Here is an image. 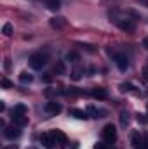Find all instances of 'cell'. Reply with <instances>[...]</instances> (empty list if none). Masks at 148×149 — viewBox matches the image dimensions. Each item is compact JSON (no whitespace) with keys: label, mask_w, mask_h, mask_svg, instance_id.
Instances as JSON below:
<instances>
[{"label":"cell","mask_w":148,"mask_h":149,"mask_svg":"<svg viewBox=\"0 0 148 149\" xmlns=\"http://www.w3.org/2000/svg\"><path fill=\"white\" fill-rule=\"evenodd\" d=\"M19 81L21 83H32L33 81V76L28 73V71H23V73L19 74Z\"/></svg>","instance_id":"cell-18"},{"label":"cell","mask_w":148,"mask_h":149,"mask_svg":"<svg viewBox=\"0 0 148 149\" xmlns=\"http://www.w3.org/2000/svg\"><path fill=\"white\" fill-rule=\"evenodd\" d=\"M51 26H52V28H56V30H61V28H65V26H66V19H65V17H61V16L52 17V19H51Z\"/></svg>","instance_id":"cell-13"},{"label":"cell","mask_w":148,"mask_h":149,"mask_svg":"<svg viewBox=\"0 0 148 149\" xmlns=\"http://www.w3.org/2000/svg\"><path fill=\"white\" fill-rule=\"evenodd\" d=\"M85 111H87V114H89L91 118H103V116L106 114V111L98 109V108H96V106H92V104H91V106H87V109H85Z\"/></svg>","instance_id":"cell-10"},{"label":"cell","mask_w":148,"mask_h":149,"mask_svg":"<svg viewBox=\"0 0 148 149\" xmlns=\"http://www.w3.org/2000/svg\"><path fill=\"white\" fill-rule=\"evenodd\" d=\"M91 95L94 97V99H98V101H106L108 99V92L105 90V88H92L91 90Z\"/></svg>","instance_id":"cell-8"},{"label":"cell","mask_w":148,"mask_h":149,"mask_svg":"<svg viewBox=\"0 0 148 149\" xmlns=\"http://www.w3.org/2000/svg\"><path fill=\"white\" fill-rule=\"evenodd\" d=\"M2 87H4V88H12V83H11L7 78H4V80H2Z\"/></svg>","instance_id":"cell-24"},{"label":"cell","mask_w":148,"mask_h":149,"mask_svg":"<svg viewBox=\"0 0 148 149\" xmlns=\"http://www.w3.org/2000/svg\"><path fill=\"white\" fill-rule=\"evenodd\" d=\"M28 121H30V120H28V116H26V114H12V123H14V125H18V127H21V128H23V127H26V125H28Z\"/></svg>","instance_id":"cell-9"},{"label":"cell","mask_w":148,"mask_h":149,"mask_svg":"<svg viewBox=\"0 0 148 149\" xmlns=\"http://www.w3.org/2000/svg\"><path fill=\"white\" fill-rule=\"evenodd\" d=\"M66 61H70V63H77V61H80V56H78L77 52H68V54H66Z\"/></svg>","instance_id":"cell-21"},{"label":"cell","mask_w":148,"mask_h":149,"mask_svg":"<svg viewBox=\"0 0 148 149\" xmlns=\"http://www.w3.org/2000/svg\"><path fill=\"white\" fill-rule=\"evenodd\" d=\"M113 61H115V64H117V68H118L120 71H125V70L129 68V57H127L125 54H122V52L113 54Z\"/></svg>","instance_id":"cell-4"},{"label":"cell","mask_w":148,"mask_h":149,"mask_svg":"<svg viewBox=\"0 0 148 149\" xmlns=\"http://www.w3.org/2000/svg\"><path fill=\"white\" fill-rule=\"evenodd\" d=\"M44 111L47 113L49 116H56V114L61 113V104L56 102V101H49V102L44 106Z\"/></svg>","instance_id":"cell-5"},{"label":"cell","mask_w":148,"mask_h":149,"mask_svg":"<svg viewBox=\"0 0 148 149\" xmlns=\"http://www.w3.org/2000/svg\"><path fill=\"white\" fill-rule=\"evenodd\" d=\"M54 73L56 74H66L65 61H56V64H54Z\"/></svg>","instance_id":"cell-14"},{"label":"cell","mask_w":148,"mask_h":149,"mask_svg":"<svg viewBox=\"0 0 148 149\" xmlns=\"http://www.w3.org/2000/svg\"><path fill=\"white\" fill-rule=\"evenodd\" d=\"M138 121H141V123H148V114H145V113H138Z\"/></svg>","instance_id":"cell-23"},{"label":"cell","mask_w":148,"mask_h":149,"mask_svg":"<svg viewBox=\"0 0 148 149\" xmlns=\"http://www.w3.org/2000/svg\"><path fill=\"white\" fill-rule=\"evenodd\" d=\"M45 2V5L51 9V10H58L59 7H61V0H44Z\"/></svg>","instance_id":"cell-16"},{"label":"cell","mask_w":148,"mask_h":149,"mask_svg":"<svg viewBox=\"0 0 148 149\" xmlns=\"http://www.w3.org/2000/svg\"><path fill=\"white\" fill-rule=\"evenodd\" d=\"M140 3H141V5H145V7H148V0H140Z\"/></svg>","instance_id":"cell-30"},{"label":"cell","mask_w":148,"mask_h":149,"mask_svg":"<svg viewBox=\"0 0 148 149\" xmlns=\"http://www.w3.org/2000/svg\"><path fill=\"white\" fill-rule=\"evenodd\" d=\"M2 149H18V144H9V146H4Z\"/></svg>","instance_id":"cell-28"},{"label":"cell","mask_w":148,"mask_h":149,"mask_svg":"<svg viewBox=\"0 0 148 149\" xmlns=\"http://www.w3.org/2000/svg\"><path fill=\"white\" fill-rule=\"evenodd\" d=\"M143 76H145V78L148 80V64L145 66V68H143Z\"/></svg>","instance_id":"cell-29"},{"label":"cell","mask_w":148,"mask_h":149,"mask_svg":"<svg viewBox=\"0 0 148 149\" xmlns=\"http://www.w3.org/2000/svg\"><path fill=\"white\" fill-rule=\"evenodd\" d=\"M141 45H143V49H145V50H148V37H145L143 40H141Z\"/></svg>","instance_id":"cell-26"},{"label":"cell","mask_w":148,"mask_h":149,"mask_svg":"<svg viewBox=\"0 0 148 149\" xmlns=\"http://www.w3.org/2000/svg\"><path fill=\"white\" fill-rule=\"evenodd\" d=\"M111 2H117V0H111Z\"/></svg>","instance_id":"cell-31"},{"label":"cell","mask_w":148,"mask_h":149,"mask_svg":"<svg viewBox=\"0 0 148 149\" xmlns=\"http://www.w3.org/2000/svg\"><path fill=\"white\" fill-rule=\"evenodd\" d=\"M108 17H110L111 23H113L117 28H120L122 31H125V33H134V31H136V21H134L132 17H129L127 12L110 10V12H108Z\"/></svg>","instance_id":"cell-1"},{"label":"cell","mask_w":148,"mask_h":149,"mask_svg":"<svg viewBox=\"0 0 148 149\" xmlns=\"http://www.w3.org/2000/svg\"><path fill=\"white\" fill-rule=\"evenodd\" d=\"M120 123H122L124 127L129 123V114H127V113H120Z\"/></svg>","instance_id":"cell-22"},{"label":"cell","mask_w":148,"mask_h":149,"mask_svg":"<svg viewBox=\"0 0 148 149\" xmlns=\"http://www.w3.org/2000/svg\"><path fill=\"white\" fill-rule=\"evenodd\" d=\"M51 80H52V76H51V73H45V74H44V81H45V83H49Z\"/></svg>","instance_id":"cell-27"},{"label":"cell","mask_w":148,"mask_h":149,"mask_svg":"<svg viewBox=\"0 0 148 149\" xmlns=\"http://www.w3.org/2000/svg\"><path fill=\"white\" fill-rule=\"evenodd\" d=\"M131 141H132V146L138 149L141 144H143V139H141V135H140V132H132V135H131Z\"/></svg>","instance_id":"cell-15"},{"label":"cell","mask_w":148,"mask_h":149,"mask_svg":"<svg viewBox=\"0 0 148 149\" xmlns=\"http://www.w3.org/2000/svg\"><path fill=\"white\" fill-rule=\"evenodd\" d=\"M40 144L44 146V148L51 149L54 144H56V141H54V137H52V134L49 132V134H42L40 135Z\"/></svg>","instance_id":"cell-7"},{"label":"cell","mask_w":148,"mask_h":149,"mask_svg":"<svg viewBox=\"0 0 148 149\" xmlns=\"http://www.w3.org/2000/svg\"><path fill=\"white\" fill-rule=\"evenodd\" d=\"M26 113H28V108L25 104H16L12 109V114H26Z\"/></svg>","instance_id":"cell-17"},{"label":"cell","mask_w":148,"mask_h":149,"mask_svg":"<svg viewBox=\"0 0 148 149\" xmlns=\"http://www.w3.org/2000/svg\"><path fill=\"white\" fill-rule=\"evenodd\" d=\"M4 135L7 137V139H18L19 135H21V127H18V125H11V127H5L4 128Z\"/></svg>","instance_id":"cell-6"},{"label":"cell","mask_w":148,"mask_h":149,"mask_svg":"<svg viewBox=\"0 0 148 149\" xmlns=\"http://www.w3.org/2000/svg\"><path fill=\"white\" fill-rule=\"evenodd\" d=\"M68 114L73 116V118H77V120H85V118H89L87 111H84V109H77V108H72V109L68 111Z\"/></svg>","instance_id":"cell-12"},{"label":"cell","mask_w":148,"mask_h":149,"mask_svg":"<svg viewBox=\"0 0 148 149\" xmlns=\"http://www.w3.org/2000/svg\"><path fill=\"white\" fill-rule=\"evenodd\" d=\"M49 61V56L47 52H35L30 56V68L32 70H42Z\"/></svg>","instance_id":"cell-2"},{"label":"cell","mask_w":148,"mask_h":149,"mask_svg":"<svg viewBox=\"0 0 148 149\" xmlns=\"http://www.w3.org/2000/svg\"><path fill=\"white\" fill-rule=\"evenodd\" d=\"M82 73H84V70H80V68H75L73 71L70 73V78L77 81V80H80V78H82Z\"/></svg>","instance_id":"cell-19"},{"label":"cell","mask_w":148,"mask_h":149,"mask_svg":"<svg viewBox=\"0 0 148 149\" xmlns=\"http://www.w3.org/2000/svg\"><path fill=\"white\" fill-rule=\"evenodd\" d=\"M2 33H4L5 37H11V35H12V24H11V23H5L4 28H2Z\"/></svg>","instance_id":"cell-20"},{"label":"cell","mask_w":148,"mask_h":149,"mask_svg":"<svg viewBox=\"0 0 148 149\" xmlns=\"http://www.w3.org/2000/svg\"><path fill=\"white\" fill-rule=\"evenodd\" d=\"M52 134V137H54V141H56V144H59V146H65L66 142H68V139H66V135L61 132V130H52L51 132Z\"/></svg>","instance_id":"cell-11"},{"label":"cell","mask_w":148,"mask_h":149,"mask_svg":"<svg viewBox=\"0 0 148 149\" xmlns=\"http://www.w3.org/2000/svg\"><path fill=\"white\" fill-rule=\"evenodd\" d=\"M120 90H122V92L131 90V83H122V85H120Z\"/></svg>","instance_id":"cell-25"},{"label":"cell","mask_w":148,"mask_h":149,"mask_svg":"<svg viewBox=\"0 0 148 149\" xmlns=\"http://www.w3.org/2000/svg\"><path fill=\"white\" fill-rule=\"evenodd\" d=\"M103 141L106 142V144H113L115 141H117V128L113 127V125H106L105 128H103Z\"/></svg>","instance_id":"cell-3"}]
</instances>
